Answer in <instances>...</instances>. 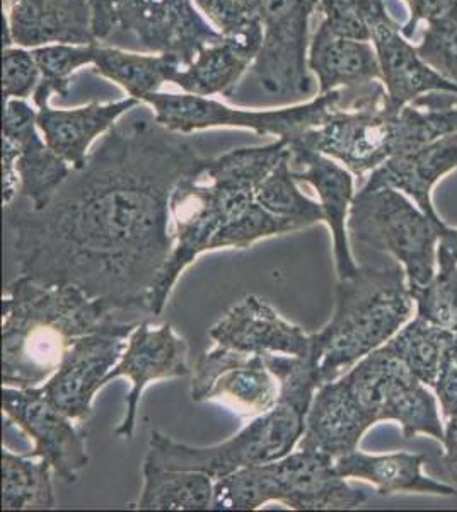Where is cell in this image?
<instances>
[{"instance_id": "obj_1", "label": "cell", "mask_w": 457, "mask_h": 512, "mask_svg": "<svg viewBox=\"0 0 457 512\" xmlns=\"http://www.w3.org/2000/svg\"><path fill=\"white\" fill-rule=\"evenodd\" d=\"M209 161L151 113L128 111L43 209L4 207L19 274L79 287L122 316L151 315L174 250L169 202Z\"/></svg>"}, {"instance_id": "obj_2", "label": "cell", "mask_w": 457, "mask_h": 512, "mask_svg": "<svg viewBox=\"0 0 457 512\" xmlns=\"http://www.w3.org/2000/svg\"><path fill=\"white\" fill-rule=\"evenodd\" d=\"M289 152L285 139L243 147L210 159L203 171L180 181L169 202L174 250L152 292V316L161 315L180 275L205 251L249 248L261 239L299 231L297 224L256 202L261 181Z\"/></svg>"}, {"instance_id": "obj_3", "label": "cell", "mask_w": 457, "mask_h": 512, "mask_svg": "<svg viewBox=\"0 0 457 512\" xmlns=\"http://www.w3.org/2000/svg\"><path fill=\"white\" fill-rule=\"evenodd\" d=\"M123 316L70 284L19 275L2 297V383L36 388L57 371L77 338Z\"/></svg>"}, {"instance_id": "obj_4", "label": "cell", "mask_w": 457, "mask_h": 512, "mask_svg": "<svg viewBox=\"0 0 457 512\" xmlns=\"http://www.w3.org/2000/svg\"><path fill=\"white\" fill-rule=\"evenodd\" d=\"M263 357L280 384L275 407L253 417L236 436L209 448L176 443L159 431H151L147 454L166 468L207 473L219 480L241 468L270 463L292 453L306 429L314 393L321 386L318 366L313 355L267 354Z\"/></svg>"}, {"instance_id": "obj_5", "label": "cell", "mask_w": 457, "mask_h": 512, "mask_svg": "<svg viewBox=\"0 0 457 512\" xmlns=\"http://www.w3.org/2000/svg\"><path fill=\"white\" fill-rule=\"evenodd\" d=\"M359 270L338 280L335 313L313 333V359L321 384L350 371L400 332L413 313L408 279L393 256L359 253Z\"/></svg>"}, {"instance_id": "obj_6", "label": "cell", "mask_w": 457, "mask_h": 512, "mask_svg": "<svg viewBox=\"0 0 457 512\" xmlns=\"http://www.w3.org/2000/svg\"><path fill=\"white\" fill-rule=\"evenodd\" d=\"M272 501L296 511H343L362 506L367 495L338 475L331 456L299 449L215 480L210 509L255 511Z\"/></svg>"}, {"instance_id": "obj_7", "label": "cell", "mask_w": 457, "mask_h": 512, "mask_svg": "<svg viewBox=\"0 0 457 512\" xmlns=\"http://www.w3.org/2000/svg\"><path fill=\"white\" fill-rule=\"evenodd\" d=\"M386 96L388 93L382 81H369L318 94L307 103L284 110H234L214 99L188 93L149 94L144 103L151 106L162 127L178 134H191L212 127H236L248 128L258 135L292 139L309 128L318 127L333 110H359L382 105Z\"/></svg>"}, {"instance_id": "obj_8", "label": "cell", "mask_w": 457, "mask_h": 512, "mask_svg": "<svg viewBox=\"0 0 457 512\" xmlns=\"http://www.w3.org/2000/svg\"><path fill=\"white\" fill-rule=\"evenodd\" d=\"M292 139L335 159L352 175L362 178L396 154L425 146L439 137L422 108L410 105L393 113L388 106L379 105L359 110L338 108L318 127Z\"/></svg>"}, {"instance_id": "obj_9", "label": "cell", "mask_w": 457, "mask_h": 512, "mask_svg": "<svg viewBox=\"0 0 457 512\" xmlns=\"http://www.w3.org/2000/svg\"><path fill=\"white\" fill-rule=\"evenodd\" d=\"M446 222L430 219L410 198L381 188L360 190L348 214L350 245L359 253L393 256L403 265L408 287L429 284L437 274V246Z\"/></svg>"}, {"instance_id": "obj_10", "label": "cell", "mask_w": 457, "mask_h": 512, "mask_svg": "<svg viewBox=\"0 0 457 512\" xmlns=\"http://www.w3.org/2000/svg\"><path fill=\"white\" fill-rule=\"evenodd\" d=\"M340 378L374 425L393 420L406 439L425 434L444 441L446 422L440 417L437 396L384 345Z\"/></svg>"}, {"instance_id": "obj_11", "label": "cell", "mask_w": 457, "mask_h": 512, "mask_svg": "<svg viewBox=\"0 0 457 512\" xmlns=\"http://www.w3.org/2000/svg\"><path fill=\"white\" fill-rule=\"evenodd\" d=\"M113 9L108 47L169 55L186 67L203 48L222 40L193 0H113Z\"/></svg>"}, {"instance_id": "obj_12", "label": "cell", "mask_w": 457, "mask_h": 512, "mask_svg": "<svg viewBox=\"0 0 457 512\" xmlns=\"http://www.w3.org/2000/svg\"><path fill=\"white\" fill-rule=\"evenodd\" d=\"M140 320L111 321L96 332L77 338L57 371L41 386L48 400L77 422L93 414V400L111 369L127 349L128 337Z\"/></svg>"}, {"instance_id": "obj_13", "label": "cell", "mask_w": 457, "mask_h": 512, "mask_svg": "<svg viewBox=\"0 0 457 512\" xmlns=\"http://www.w3.org/2000/svg\"><path fill=\"white\" fill-rule=\"evenodd\" d=\"M2 410L7 420L23 429L33 439L31 458H41L52 465L55 477L74 483L89 465L87 432L84 422H77L58 410L43 390L2 386Z\"/></svg>"}, {"instance_id": "obj_14", "label": "cell", "mask_w": 457, "mask_h": 512, "mask_svg": "<svg viewBox=\"0 0 457 512\" xmlns=\"http://www.w3.org/2000/svg\"><path fill=\"white\" fill-rule=\"evenodd\" d=\"M191 373L193 402H217L243 417L265 414L280 396L278 379L260 354L217 345L198 357Z\"/></svg>"}, {"instance_id": "obj_15", "label": "cell", "mask_w": 457, "mask_h": 512, "mask_svg": "<svg viewBox=\"0 0 457 512\" xmlns=\"http://www.w3.org/2000/svg\"><path fill=\"white\" fill-rule=\"evenodd\" d=\"M316 9L318 0H306L290 11L261 19L265 36L249 69L268 96L296 103L318 91L309 69V21Z\"/></svg>"}, {"instance_id": "obj_16", "label": "cell", "mask_w": 457, "mask_h": 512, "mask_svg": "<svg viewBox=\"0 0 457 512\" xmlns=\"http://www.w3.org/2000/svg\"><path fill=\"white\" fill-rule=\"evenodd\" d=\"M362 6L381 65L389 111L400 113L423 94H457V82L449 81L422 59L417 45L403 35V26L391 18L384 0H364Z\"/></svg>"}, {"instance_id": "obj_17", "label": "cell", "mask_w": 457, "mask_h": 512, "mask_svg": "<svg viewBox=\"0 0 457 512\" xmlns=\"http://www.w3.org/2000/svg\"><path fill=\"white\" fill-rule=\"evenodd\" d=\"M38 128V110L26 99H4L2 159L14 163L19 176L16 200L40 210L69 178L72 166L48 147Z\"/></svg>"}, {"instance_id": "obj_18", "label": "cell", "mask_w": 457, "mask_h": 512, "mask_svg": "<svg viewBox=\"0 0 457 512\" xmlns=\"http://www.w3.org/2000/svg\"><path fill=\"white\" fill-rule=\"evenodd\" d=\"M188 354L190 349L185 338L174 332L171 323L152 326L149 321H140L128 337L122 359L105 379V386L116 378H127L132 383L125 419L116 427V436L125 439L134 436L140 396L149 384L162 379L183 378L191 373Z\"/></svg>"}, {"instance_id": "obj_19", "label": "cell", "mask_w": 457, "mask_h": 512, "mask_svg": "<svg viewBox=\"0 0 457 512\" xmlns=\"http://www.w3.org/2000/svg\"><path fill=\"white\" fill-rule=\"evenodd\" d=\"M2 26L4 48L99 43L87 0H4Z\"/></svg>"}, {"instance_id": "obj_20", "label": "cell", "mask_w": 457, "mask_h": 512, "mask_svg": "<svg viewBox=\"0 0 457 512\" xmlns=\"http://www.w3.org/2000/svg\"><path fill=\"white\" fill-rule=\"evenodd\" d=\"M210 338L220 347L244 354H313V335L282 318L272 304L258 296H246L232 306L210 328Z\"/></svg>"}, {"instance_id": "obj_21", "label": "cell", "mask_w": 457, "mask_h": 512, "mask_svg": "<svg viewBox=\"0 0 457 512\" xmlns=\"http://www.w3.org/2000/svg\"><path fill=\"white\" fill-rule=\"evenodd\" d=\"M290 163L299 166L294 169L297 181H304L316 190L319 204L323 207L326 224L333 234L336 274L338 280L350 279L357 274L359 263L355 262L348 236V214L352 207L355 190L353 175L335 159L313 151L297 140L290 139Z\"/></svg>"}, {"instance_id": "obj_22", "label": "cell", "mask_w": 457, "mask_h": 512, "mask_svg": "<svg viewBox=\"0 0 457 512\" xmlns=\"http://www.w3.org/2000/svg\"><path fill=\"white\" fill-rule=\"evenodd\" d=\"M457 169V134L444 135L425 146L400 152L372 171L365 192L393 188L413 200L434 221L442 222L432 200L437 181Z\"/></svg>"}, {"instance_id": "obj_23", "label": "cell", "mask_w": 457, "mask_h": 512, "mask_svg": "<svg viewBox=\"0 0 457 512\" xmlns=\"http://www.w3.org/2000/svg\"><path fill=\"white\" fill-rule=\"evenodd\" d=\"M372 422L355 402L342 378L324 383L314 393L299 449L328 454L333 460L359 448Z\"/></svg>"}, {"instance_id": "obj_24", "label": "cell", "mask_w": 457, "mask_h": 512, "mask_svg": "<svg viewBox=\"0 0 457 512\" xmlns=\"http://www.w3.org/2000/svg\"><path fill=\"white\" fill-rule=\"evenodd\" d=\"M139 99L130 98L110 105L82 106L76 110L38 108V128L52 151L65 159L72 168H81L89 156V147L99 135H105L128 111L139 106Z\"/></svg>"}, {"instance_id": "obj_25", "label": "cell", "mask_w": 457, "mask_h": 512, "mask_svg": "<svg viewBox=\"0 0 457 512\" xmlns=\"http://www.w3.org/2000/svg\"><path fill=\"white\" fill-rule=\"evenodd\" d=\"M309 69L318 81V94L382 81L381 65L372 41L352 40L319 24L309 47Z\"/></svg>"}, {"instance_id": "obj_26", "label": "cell", "mask_w": 457, "mask_h": 512, "mask_svg": "<svg viewBox=\"0 0 457 512\" xmlns=\"http://www.w3.org/2000/svg\"><path fill=\"white\" fill-rule=\"evenodd\" d=\"M427 456L422 453L365 454L360 451L343 454L335 460L338 475L343 478H360L371 482L377 494L391 495L398 492L415 494L456 495V489L447 483L437 482L422 473Z\"/></svg>"}, {"instance_id": "obj_27", "label": "cell", "mask_w": 457, "mask_h": 512, "mask_svg": "<svg viewBox=\"0 0 457 512\" xmlns=\"http://www.w3.org/2000/svg\"><path fill=\"white\" fill-rule=\"evenodd\" d=\"M144 485L135 509L140 511H207L214 499V478L202 472L173 470L145 454Z\"/></svg>"}, {"instance_id": "obj_28", "label": "cell", "mask_w": 457, "mask_h": 512, "mask_svg": "<svg viewBox=\"0 0 457 512\" xmlns=\"http://www.w3.org/2000/svg\"><path fill=\"white\" fill-rule=\"evenodd\" d=\"M94 72L122 86L132 98L144 101L159 93L164 82H173L181 64L169 55L139 53L98 43L94 48Z\"/></svg>"}, {"instance_id": "obj_29", "label": "cell", "mask_w": 457, "mask_h": 512, "mask_svg": "<svg viewBox=\"0 0 457 512\" xmlns=\"http://www.w3.org/2000/svg\"><path fill=\"white\" fill-rule=\"evenodd\" d=\"M251 60L243 53L220 40L198 53L195 60L181 67L174 74L173 82L185 93L210 98L214 94L231 96L244 72L251 67Z\"/></svg>"}, {"instance_id": "obj_30", "label": "cell", "mask_w": 457, "mask_h": 512, "mask_svg": "<svg viewBox=\"0 0 457 512\" xmlns=\"http://www.w3.org/2000/svg\"><path fill=\"white\" fill-rule=\"evenodd\" d=\"M53 475L48 461L2 449V511L53 509Z\"/></svg>"}, {"instance_id": "obj_31", "label": "cell", "mask_w": 457, "mask_h": 512, "mask_svg": "<svg viewBox=\"0 0 457 512\" xmlns=\"http://www.w3.org/2000/svg\"><path fill=\"white\" fill-rule=\"evenodd\" d=\"M454 332L415 316L384 347L423 384L434 388Z\"/></svg>"}, {"instance_id": "obj_32", "label": "cell", "mask_w": 457, "mask_h": 512, "mask_svg": "<svg viewBox=\"0 0 457 512\" xmlns=\"http://www.w3.org/2000/svg\"><path fill=\"white\" fill-rule=\"evenodd\" d=\"M256 202L273 216L294 222L299 229L326 221L321 204L314 202L313 198L306 197L297 187L294 169L290 163V152L289 156H285L277 168L261 181L260 187L256 190Z\"/></svg>"}, {"instance_id": "obj_33", "label": "cell", "mask_w": 457, "mask_h": 512, "mask_svg": "<svg viewBox=\"0 0 457 512\" xmlns=\"http://www.w3.org/2000/svg\"><path fill=\"white\" fill-rule=\"evenodd\" d=\"M222 40L243 53L251 62L263 43V24L251 0H193Z\"/></svg>"}, {"instance_id": "obj_34", "label": "cell", "mask_w": 457, "mask_h": 512, "mask_svg": "<svg viewBox=\"0 0 457 512\" xmlns=\"http://www.w3.org/2000/svg\"><path fill=\"white\" fill-rule=\"evenodd\" d=\"M94 45H47L35 48L36 64L40 67L41 81L33 94L36 108L50 103L53 94L65 96L69 93L70 79L77 70L93 65Z\"/></svg>"}, {"instance_id": "obj_35", "label": "cell", "mask_w": 457, "mask_h": 512, "mask_svg": "<svg viewBox=\"0 0 457 512\" xmlns=\"http://www.w3.org/2000/svg\"><path fill=\"white\" fill-rule=\"evenodd\" d=\"M410 292L418 318L457 333V265H437L434 279Z\"/></svg>"}, {"instance_id": "obj_36", "label": "cell", "mask_w": 457, "mask_h": 512, "mask_svg": "<svg viewBox=\"0 0 457 512\" xmlns=\"http://www.w3.org/2000/svg\"><path fill=\"white\" fill-rule=\"evenodd\" d=\"M41 81L40 67L33 50L4 48L2 53V93L4 99H26L35 94Z\"/></svg>"}, {"instance_id": "obj_37", "label": "cell", "mask_w": 457, "mask_h": 512, "mask_svg": "<svg viewBox=\"0 0 457 512\" xmlns=\"http://www.w3.org/2000/svg\"><path fill=\"white\" fill-rule=\"evenodd\" d=\"M364 0H318L323 23L328 30L342 38L371 41V28L365 19Z\"/></svg>"}, {"instance_id": "obj_38", "label": "cell", "mask_w": 457, "mask_h": 512, "mask_svg": "<svg viewBox=\"0 0 457 512\" xmlns=\"http://www.w3.org/2000/svg\"><path fill=\"white\" fill-rule=\"evenodd\" d=\"M417 50L432 69L457 82V28H425Z\"/></svg>"}, {"instance_id": "obj_39", "label": "cell", "mask_w": 457, "mask_h": 512, "mask_svg": "<svg viewBox=\"0 0 457 512\" xmlns=\"http://www.w3.org/2000/svg\"><path fill=\"white\" fill-rule=\"evenodd\" d=\"M410 9V19L403 35L410 40L418 24L425 28H457V0H403Z\"/></svg>"}, {"instance_id": "obj_40", "label": "cell", "mask_w": 457, "mask_h": 512, "mask_svg": "<svg viewBox=\"0 0 457 512\" xmlns=\"http://www.w3.org/2000/svg\"><path fill=\"white\" fill-rule=\"evenodd\" d=\"M411 105L418 106L427 113L437 137L457 134V94H423Z\"/></svg>"}, {"instance_id": "obj_41", "label": "cell", "mask_w": 457, "mask_h": 512, "mask_svg": "<svg viewBox=\"0 0 457 512\" xmlns=\"http://www.w3.org/2000/svg\"><path fill=\"white\" fill-rule=\"evenodd\" d=\"M434 391L444 422L457 417V333H454V338L447 347Z\"/></svg>"}, {"instance_id": "obj_42", "label": "cell", "mask_w": 457, "mask_h": 512, "mask_svg": "<svg viewBox=\"0 0 457 512\" xmlns=\"http://www.w3.org/2000/svg\"><path fill=\"white\" fill-rule=\"evenodd\" d=\"M93 11V31L99 43L110 40L115 30V9L113 0H87Z\"/></svg>"}, {"instance_id": "obj_43", "label": "cell", "mask_w": 457, "mask_h": 512, "mask_svg": "<svg viewBox=\"0 0 457 512\" xmlns=\"http://www.w3.org/2000/svg\"><path fill=\"white\" fill-rule=\"evenodd\" d=\"M444 454H442V466L447 475L457 483V417L446 420V436H444Z\"/></svg>"}, {"instance_id": "obj_44", "label": "cell", "mask_w": 457, "mask_h": 512, "mask_svg": "<svg viewBox=\"0 0 457 512\" xmlns=\"http://www.w3.org/2000/svg\"><path fill=\"white\" fill-rule=\"evenodd\" d=\"M437 265H457V227H442L437 246Z\"/></svg>"}]
</instances>
